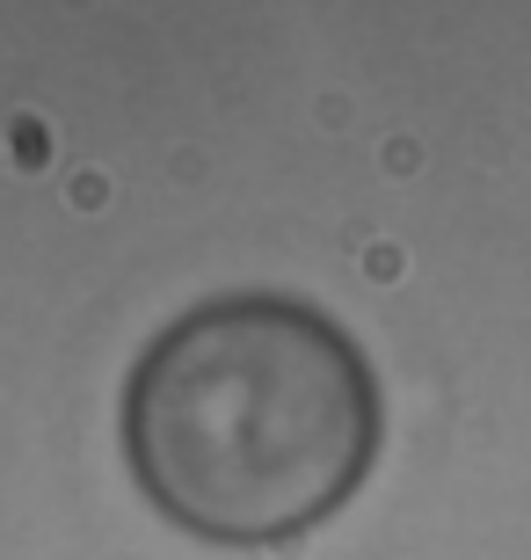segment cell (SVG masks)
<instances>
[{
  "label": "cell",
  "instance_id": "obj_1",
  "mask_svg": "<svg viewBox=\"0 0 531 560\" xmlns=\"http://www.w3.org/2000/svg\"><path fill=\"white\" fill-rule=\"evenodd\" d=\"M379 436L371 357L291 291H219L175 313L117 408L139 495L211 546L307 539L371 480Z\"/></svg>",
  "mask_w": 531,
  "mask_h": 560
}]
</instances>
